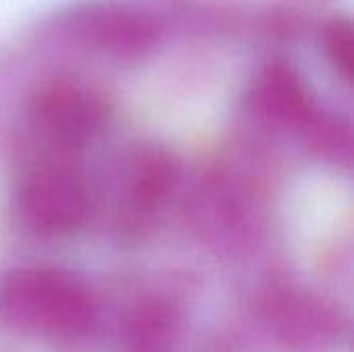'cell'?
Listing matches in <instances>:
<instances>
[{"label": "cell", "mask_w": 354, "mask_h": 352, "mask_svg": "<svg viewBox=\"0 0 354 352\" xmlns=\"http://www.w3.org/2000/svg\"><path fill=\"white\" fill-rule=\"evenodd\" d=\"M89 31L104 48L116 54H139L156 37L153 25L145 17L122 8L97 12L89 21Z\"/></svg>", "instance_id": "obj_6"}, {"label": "cell", "mask_w": 354, "mask_h": 352, "mask_svg": "<svg viewBox=\"0 0 354 352\" xmlns=\"http://www.w3.org/2000/svg\"><path fill=\"white\" fill-rule=\"evenodd\" d=\"M89 189L71 166L46 164L29 172L19 189V214L41 237L75 232L89 214Z\"/></svg>", "instance_id": "obj_2"}, {"label": "cell", "mask_w": 354, "mask_h": 352, "mask_svg": "<svg viewBox=\"0 0 354 352\" xmlns=\"http://www.w3.org/2000/svg\"><path fill=\"white\" fill-rule=\"evenodd\" d=\"M176 180L174 160L162 149H141L129 160L124 174V191L133 207L153 210L158 207Z\"/></svg>", "instance_id": "obj_5"}, {"label": "cell", "mask_w": 354, "mask_h": 352, "mask_svg": "<svg viewBox=\"0 0 354 352\" xmlns=\"http://www.w3.org/2000/svg\"><path fill=\"white\" fill-rule=\"evenodd\" d=\"M251 108L266 120L284 127H311L317 118L303 77L286 62H270L253 81Z\"/></svg>", "instance_id": "obj_4"}, {"label": "cell", "mask_w": 354, "mask_h": 352, "mask_svg": "<svg viewBox=\"0 0 354 352\" xmlns=\"http://www.w3.org/2000/svg\"><path fill=\"white\" fill-rule=\"evenodd\" d=\"M353 21L348 17H334L324 29V48L344 79H351L353 73Z\"/></svg>", "instance_id": "obj_7"}, {"label": "cell", "mask_w": 354, "mask_h": 352, "mask_svg": "<svg viewBox=\"0 0 354 352\" xmlns=\"http://www.w3.org/2000/svg\"><path fill=\"white\" fill-rule=\"evenodd\" d=\"M93 319V303L71 274L50 268H23L0 282V324L10 332L68 340Z\"/></svg>", "instance_id": "obj_1"}, {"label": "cell", "mask_w": 354, "mask_h": 352, "mask_svg": "<svg viewBox=\"0 0 354 352\" xmlns=\"http://www.w3.org/2000/svg\"><path fill=\"white\" fill-rule=\"evenodd\" d=\"M106 100L73 81H54L41 87L31 102L35 131L56 145L91 141L108 120Z\"/></svg>", "instance_id": "obj_3"}]
</instances>
